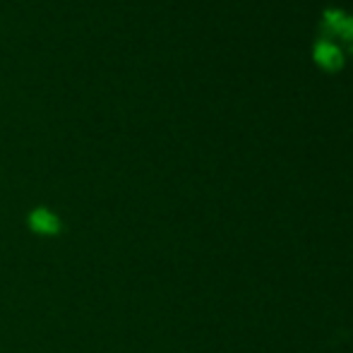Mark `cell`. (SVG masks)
Instances as JSON below:
<instances>
[{
    "instance_id": "cell-1",
    "label": "cell",
    "mask_w": 353,
    "mask_h": 353,
    "mask_svg": "<svg viewBox=\"0 0 353 353\" xmlns=\"http://www.w3.org/2000/svg\"><path fill=\"white\" fill-rule=\"evenodd\" d=\"M29 226L34 233H41V236H53V233L61 231V221L53 212L48 210H37L29 216Z\"/></svg>"
},
{
    "instance_id": "cell-2",
    "label": "cell",
    "mask_w": 353,
    "mask_h": 353,
    "mask_svg": "<svg viewBox=\"0 0 353 353\" xmlns=\"http://www.w3.org/2000/svg\"><path fill=\"white\" fill-rule=\"evenodd\" d=\"M317 63H322V65L332 70V68L341 65V56L334 46H330V43H320V46H317Z\"/></svg>"
}]
</instances>
